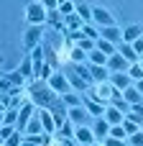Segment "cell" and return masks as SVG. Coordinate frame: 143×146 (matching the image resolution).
<instances>
[{"mask_svg": "<svg viewBox=\"0 0 143 146\" xmlns=\"http://www.w3.org/2000/svg\"><path fill=\"white\" fill-rule=\"evenodd\" d=\"M141 131H143V128H141Z\"/></svg>", "mask_w": 143, "mask_h": 146, "instance_id": "55", "label": "cell"}, {"mask_svg": "<svg viewBox=\"0 0 143 146\" xmlns=\"http://www.w3.org/2000/svg\"><path fill=\"white\" fill-rule=\"evenodd\" d=\"M18 72H20L26 80H36V72H33V59H31V54H23V62L18 64Z\"/></svg>", "mask_w": 143, "mask_h": 146, "instance_id": "18", "label": "cell"}, {"mask_svg": "<svg viewBox=\"0 0 143 146\" xmlns=\"http://www.w3.org/2000/svg\"><path fill=\"white\" fill-rule=\"evenodd\" d=\"M74 44H77V46H79L82 51H87V54H90V51L95 49V41H92V38H84V36H82V38H77Z\"/></svg>", "mask_w": 143, "mask_h": 146, "instance_id": "37", "label": "cell"}, {"mask_svg": "<svg viewBox=\"0 0 143 146\" xmlns=\"http://www.w3.org/2000/svg\"><path fill=\"white\" fill-rule=\"evenodd\" d=\"M61 3H67V0H59V5H61Z\"/></svg>", "mask_w": 143, "mask_h": 146, "instance_id": "51", "label": "cell"}, {"mask_svg": "<svg viewBox=\"0 0 143 146\" xmlns=\"http://www.w3.org/2000/svg\"><path fill=\"white\" fill-rule=\"evenodd\" d=\"M92 146H105V144H100V141H95V144H92Z\"/></svg>", "mask_w": 143, "mask_h": 146, "instance_id": "50", "label": "cell"}, {"mask_svg": "<svg viewBox=\"0 0 143 146\" xmlns=\"http://www.w3.org/2000/svg\"><path fill=\"white\" fill-rule=\"evenodd\" d=\"M123 98L130 103V105H138V103H143V92L136 87V85H130V87H125L123 90Z\"/></svg>", "mask_w": 143, "mask_h": 146, "instance_id": "22", "label": "cell"}, {"mask_svg": "<svg viewBox=\"0 0 143 146\" xmlns=\"http://www.w3.org/2000/svg\"><path fill=\"white\" fill-rule=\"evenodd\" d=\"M118 92H120V90H115L110 82H95V85H92L90 98H92V100H97V103H102V105H110V100H113Z\"/></svg>", "mask_w": 143, "mask_h": 146, "instance_id": "3", "label": "cell"}, {"mask_svg": "<svg viewBox=\"0 0 143 146\" xmlns=\"http://www.w3.org/2000/svg\"><path fill=\"white\" fill-rule=\"evenodd\" d=\"M87 67H90L92 82H107V80H110V69H107L105 64H90V62H87Z\"/></svg>", "mask_w": 143, "mask_h": 146, "instance_id": "16", "label": "cell"}, {"mask_svg": "<svg viewBox=\"0 0 143 146\" xmlns=\"http://www.w3.org/2000/svg\"><path fill=\"white\" fill-rule=\"evenodd\" d=\"M23 146H38V144H31V141H23Z\"/></svg>", "mask_w": 143, "mask_h": 146, "instance_id": "48", "label": "cell"}, {"mask_svg": "<svg viewBox=\"0 0 143 146\" xmlns=\"http://www.w3.org/2000/svg\"><path fill=\"white\" fill-rule=\"evenodd\" d=\"M87 62H90V64H105V67H107V54H102L100 49H92V51L87 54Z\"/></svg>", "mask_w": 143, "mask_h": 146, "instance_id": "30", "label": "cell"}, {"mask_svg": "<svg viewBox=\"0 0 143 146\" xmlns=\"http://www.w3.org/2000/svg\"><path fill=\"white\" fill-rule=\"evenodd\" d=\"M69 54H72V62H74V64H84V62H87V51H82L79 46H72Z\"/></svg>", "mask_w": 143, "mask_h": 146, "instance_id": "34", "label": "cell"}, {"mask_svg": "<svg viewBox=\"0 0 143 146\" xmlns=\"http://www.w3.org/2000/svg\"><path fill=\"white\" fill-rule=\"evenodd\" d=\"M128 67H130V62L123 56V54H113V56H107V69L110 72H128Z\"/></svg>", "mask_w": 143, "mask_h": 146, "instance_id": "12", "label": "cell"}, {"mask_svg": "<svg viewBox=\"0 0 143 146\" xmlns=\"http://www.w3.org/2000/svg\"><path fill=\"white\" fill-rule=\"evenodd\" d=\"M82 36H84V38L97 41V38H100V28H97V26H92V23H84V26H82Z\"/></svg>", "mask_w": 143, "mask_h": 146, "instance_id": "32", "label": "cell"}, {"mask_svg": "<svg viewBox=\"0 0 143 146\" xmlns=\"http://www.w3.org/2000/svg\"><path fill=\"white\" fill-rule=\"evenodd\" d=\"M74 13L84 21V23H92V5H87V3H79L77 8H74Z\"/></svg>", "mask_w": 143, "mask_h": 146, "instance_id": "27", "label": "cell"}, {"mask_svg": "<svg viewBox=\"0 0 143 146\" xmlns=\"http://www.w3.org/2000/svg\"><path fill=\"white\" fill-rule=\"evenodd\" d=\"M123 128H125V133H128V136H133L136 131H141V126H138V123H133L130 118H123Z\"/></svg>", "mask_w": 143, "mask_h": 146, "instance_id": "40", "label": "cell"}, {"mask_svg": "<svg viewBox=\"0 0 143 146\" xmlns=\"http://www.w3.org/2000/svg\"><path fill=\"white\" fill-rule=\"evenodd\" d=\"M82 26H84V21H82L77 13H72V15H64V33H74V31H82Z\"/></svg>", "mask_w": 143, "mask_h": 146, "instance_id": "17", "label": "cell"}, {"mask_svg": "<svg viewBox=\"0 0 143 146\" xmlns=\"http://www.w3.org/2000/svg\"><path fill=\"white\" fill-rule=\"evenodd\" d=\"M74 141L82 144V146H92L97 139H95V133H92L90 126H77V131H74Z\"/></svg>", "mask_w": 143, "mask_h": 146, "instance_id": "10", "label": "cell"}, {"mask_svg": "<svg viewBox=\"0 0 143 146\" xmlns=\"http://www.w3.org/2000/svg\"><path fill=\"white\" fill-rule=\"evenodd\" d=\"M43 44V26H33L28 23V28L23 31V54H31L36 46Z\"/></svg>", "mask_w": 143, "mask_h": 146, "instance_id": "2", "label": "cell"}, {"mask_svg": "<svg viewBox=\"0 0 143 146\" xmlns=\"http://www.w3.org/2000/svg\"><path fill=\"white\" fill-rule=\"evenodd\" d=\"M5 146H23V133L15 131L13 136H8V139H5Z\"/></svg>", "mask_w": 143, "mask_h": 146, "instance_id": "39", "label": "cell"}, {"mask_svg": "<svg viewBox=\"0 0 143 146\" xmlns=\"http://www.w3.org/2000/svg\"><path fill=\"white\" fill-rule=\"evenodd\" d=\"M90 113H87V108L84 105H79V108H69V121L74 123V126H87L90 123Z\"/></svg>", "mask_w": 143, "mask_h": 146, "instance_id": "13", "label": "cell"}, {"mask_svg": "<svg viewBox=\"0 0 143 146\" xmlns=\"http://www.w3.org/2000/svg\"><path fill=\"white\" fill-rule=\"evenodd\" d=\"M130 46L136 49V54H138V56H143V36H141V38H136V41H133Z\"/></svg>", "mask_w": 143, "mask_h": 146, "instance_id": "45", "label": "cell"}, {"mask_svg": "<svg viewBox=\"0 0 143 146\" xmlns=\"http://www.w3.org/2000/svg\"><path fill=\"white\" fill-rule=\"evenodd\" d=\"M102 118H105V121H107L110 126H120L125 115H123V113H120V110H118L115 105H107V108H105V115H102Z\"/></svg>", "mask_w": 143, "mask_h": 146, "instance_id": "20", "label": "cell"}, {"mask_svg": "<svg viewBox=\"0 0 143 146\" xmlns=\"http://www.w3.org/2000/svg\"><path fill=\"white\" fill-rule=\"evenodd\" d=\"M74 8H77V5H74L72 0H67V3H61V5H59V13H61V15H72V13H74Z\"/></svg>", "mask_w": 143, "mask_h": 146, "instance_id": "41", "label": "cell"}, {"mask_svg": "<svg viewBox=\"0 0 143 146\" xmlns=\"http://www.w3.org/2000/svg\"><path fill=\"white\" fill-rule=\"evenodd\" d=\"M43 54H46V64L56 72V67H59V59H56V51L49 46V44H43Z\"/></svg>", "mask_w": 143, "mask_h": 146, "instance_id": "31", "label": "cell"}, {"mask_svg": "<svg viewBox=\"0 0 143 146\" xmlns=\"http://www.w3.org/2000/svg\"><path fill=\"white\" fill-rule=\"evenodd\" d=\"M15 121H18V108H8V110L3 113V123L15 126Z\"/></svg>", "mask_w": 143, "mask_h": 146, "instance_id": "35", "label": "cell"}, {"mask_svg": "<svg viewBox=\"0 0 143 146\" xmlns=\"http://www.w3.org/2000/svg\"><path fill=\"white\" fill-rule=\"evenodd\" d=\"M125 146H130V144H125Z\"/></svg>", "mask_w": 143, "mask_h": 146, "instance_id": "53", "label": "cell"}, {"mask_svg": "<svg viewBox=\"0 0 143 146\" xmlns=\"http://www.w3.org/2000/svg\"><path fill=\"white\" fill-rule=\"evenodd\" d=\"M82 105L87 108V113H90L92 118H102V115H105V108H107V105H102V103L92 100L90 95H84V92H82Z\"/></svg>", "mask_w": 143, "mask_h": 146, "instance_id": "8", "label": "cell"}, {"mask_svg": "<svg viewBox=\"0 0 143 146\" xmlns=\"http://www.w3.org/2000/svg\"><path fill=\"white\" fill-rule=\"evenodd\" d=\"M90 128H92V133H95V139H97L100 144L110 136V123H107L105 118H95V123H92Z\"/></svg>", "mask_w": 143, "mask_h": 146, "instance_id": "15", "label": "cell"}, {"mask_svg": "<svg viewBox=\"0 0 143 146\" xmlns=\"http://www.w3.org/2000/svg\"><path fill=\"white\" fill-rule=\"evenodd\" d=\"M28 98L36 103V108H51L61 95H56V92L49 87V82H43V80H33V82L28 85Z\"/></svg>", "mask_w": 143, "mask_h": 146, "instance_id": "1", "label": "cell"}, {"mask_svg": "<svg viewBox=\"0 0 143 146\" xmlns=\"http://www.w3.org/2000/svg\"><path fill=\"white\" fill-rule=\"evenodd\" d=\"M36 115L41 118V123H43V131H46L49 136H54V133H56V121H54L51 110H46V108H38V110H36Z\"/></svg>", "mask_w": 143, "mask_h": 146, "instance_id": "14", "label": "cell"}, {"mask_svg": "<svg viewBox=\"0 0 143 146\" xmlns=\"http://www.w3.org/2000/svg\"><path fill=\"white\" fill-rule=\"evenodd\" d=\"M95 49H100L102 54H107V56H113L115 51H118V46L115 44H110V41H105V38H97L95 41Z\"/></svg>", "mask_w": 143, "mask_h": 146, "instance_id": "29", "label": "cell"}, {"mask_svg": "<svg viewBox=\"0 0 143 146\" xmlns=\"http://www.w3.org/2000/svg\"><path fill=\"white\" fill-rule=\"evenodd\" d=\"M26 18H28V23H33V26H43V23H46V8H43V3H28Z\"/></svg>", "mask_w": 143, "mask_h": 146, "instance_id": "4", "label": "cell"}, {"mask_svg": "<svg viewBox=\"0 0 143 146\" xmlns=\"http://www.w3.org/2000/svg\"><path fill=\"white\" fill-rule=\"evenodd\" d=\"M74 131H77V126H74L72 121H67L64 126H59V128H56V133H54V136H56V139H74Z\"/></svg>", "mask_w": 143, "mask_h": 146, "instance_id": "24", "label": "cell"}, {"mask_svg": "<svg viewBox=\"0 0 143 146\" xmlns=\"http://www.w3.org/2000/svg\"><path fill=\"white\" fill-rule=\"evenodd\" d=\"M3 113H5V110H0V126H3Z\"/></svg>", "mask_w": 143, "mask_h": 146, "instance_id": "49", "label": "cell"}, {"mask_svg": "<svg viewBox=\"0 0 143 146\" xmlns=\"http://www.w3.org/2000/svg\"><path fill=\"white\" fill-rule=\"evenodd\" d=\"M143 36V26H138V23H133V26H125L123 28V41L125 44H133L136 38H141Z\"/></svg>", "mask_w": 143, "mask_h": 146, "instance_id": "19", "label": "cell"}, {"mask_svg": "<svg viewBox=\"0 0 143 146\" xmlns=\"http://www.w3.org/2000/svg\"><path fill=\"white\" fill-rule=\"evenodd\" d=\"M92 23L97 28H105V26H115V18H113V13L107 8L97 5V8H92Z\"/></svg>", "mask_w": 143, "mask_h": 146, "instance_id": "6", "label": "cell"}, {"mask_svg": "<svg viewBox=\"0 0 143 146\" xmlns=\"http://www.w3.org/2000/svg\"><path fill=\"white\" fill-rule=\"evenodd\" d=\"M0 146H5V144H0Z\"/></svg>", "mask_w": 143, "mask_h": 146, "instance_id": "54", "label": "cell"}, {"mask_svg": "<svg viewBox=\"0 0 143 146\" xmlns=\"http://www.w3.org/2000/svg\"><path fill=\"white\" fill-rule=\"evenodd\" d=\"M110 136H115V139H123V141L128 144V133H125L123 123H120V126H110Z\"/></svg>", "mask_w": 143, "mask_h": 146, "instance_id": "38", "label": "cell"}, {"mask_svg": "<svg viewBox=\"0 0 143 146\" xmlns=\"http://www.w3.org/2000/svg\"><path fill=\"white\" fill-rule=\"evenodd\" d=\"M67 74V80H69V85H72V90L74 92H87L90 87H92V82L90 80H84V77H79L74 69H69V72H64Z\"/></svg>", "mask_w": 143, "mask_h": 146, "instance_id": "7", "label": "cell"}, {"mask_svg": "<svg viewBox=\"0 0 143 146\" xmlns=\"http://www.w3.org/2000/svg\"><path fill=\"white\" fill-rule=\"evenodd\" d=\"M128 144L130 146H143V131H136L133 136H128Z\"/></svg>", "mask_w": 143, "mask_h": 146, "instance_id": "42", "label": "cell"}, {"mask_svg": "<svg viewBox=\"0 0 143 146\" xmlns=\"http://www.w3.org/2000/svg\"><path fill=\"white\" fill-rule=\"evenodd\" d=\"M49 87H51L56 95H67V92H72V85H69L67 74H64V72H59V69L49 77Z\"/></svg>", "mask_w": 143, "mask_h": 146, "instance_id": "5", "label": "cell"}, {"mask_svg": "<svg viewBox=\"0 0 143 146\" xmlns=\"http://www.w3.org/2000/svg\"><path fill=\"white\" fill-rule=\"evenodd\" d=\"M133 85H136V87H138V90H141V92H143V80H136Z\"/></svg>", "mask_w": 143, "mask_h": 146, "instance_id": "47", "label": "cell"}, {"mask_svg": "<svg viewBox=\"0 0 143 146\" xmlns=\"http://www.w3.org/2000/svg\"><path fill=\"white\" fill-rule=\"evenodd\" d=\"M128 74H130V80H133V82H136V80H143V67H141V62L130 64V67H128Z\"/></svg>", "mask_w": 143, "mask_h": 146, "instance_id": "36", "label": "cell"}, {"mask_svg": "<svg viewBox=\"0 0 143 146\" xmlns=\"http://www.w3.org/2000/svg\"><path fill=\"white\" fill-rule=\"evenodd\" d=\"M46 23H51L56 28H64V15L59 13V8L56 10H46Z\"/></svg>", "mask_w": 143, "mask_h": 146, "instance_id": "28", "label": "cell"}, {"mask_svg": "<svg viewBox=\"0 0 143 146\" xmlns=\"http://www.w3.org/2000/svg\"><path fill=\"white\" fill-rule=\"evenodd\" d=\"M5 77H8V80H10L15 87H26V85H28V80H26V77H23L18 69H15V72H5Z\"/></svg>", "mask_w": 143, "mask_h": 146, "instance_id": "33", "label": "cell"}, {"mask_svg": "<svg viewBox=\"0 0 143 146\" xmlns=\"http://www.w3.org/2000/svg\"><path fill=\"white\" fill-rule=\"evenodd\" d=\"M13 133H15V126H8V123L0 126V136H3V141H5L8 136H13Z\"/></svg>", "mask_w": 143, "mask_h": 146, "instance_id": "43", "label": "cell"}, {"mask_svg": "<svg viewBox=\"0 0 143 146\" xmlns=\"http://www.w3.org/2000/svg\"><path fill=\"white\" fill-rule=\"evenodd\" d=\"M100 38H105V41H110V44H120L123 41V28H118V26H105V28H100Z\"/></svg>", "mask_w": 143, "mask_h": 146, "instance_id": "11", "label": "cell"}, {"mask_svg": "<svg viewBox=\"0 0 143 146\" xmlns=\"http://www.w3.org/2000/svg\"><path fill=\"white\" fill-rule=\"evenodd\" d=\"M118 54H123V56H125V59H128L130 64H136V62H141V56L136 54V49H133L130 44H125V41H120V44H118Z\"/></svg>", "mask_w": 143, "mask_h": 146, "instance_id": "21", "label": "cell"}, {"mask_svg": "<svg viewBox=\"0 0 143 146\" xmlns=\"http://www.w3.org/2000/svg\"><path fill=\"white\" fill-rule=\"evenodd\" d=\"M61 100H64V105L67 108H79L82 105V92H67V95H61Z\"/></svg>", "mask_w": 143, "mask_h": 146, "instance_id": "25", "label": "cell"}, {"mask_svg": "<svg viewBox=\"0 0 143 146\" xmlns=\"http://www.w3.org/2000/svg\"><path fill=\"white\" fill-rule=\"evenodd\" d=\"M141 67H143V59H141Z\"/></svg>", "mask_w": 143, "mask_h": 146, "instance_id": "52", "label": "cell"}, {"mask_svg": "<svg viewBox=\"0 0 143 146\" xmlns=\"http://www.w3.org/2000/svg\"><path fill=\"white\" fill-rule=\"evenodd\" d=\"M110 105H115V108H118V110H120L123 115H128V113H130V103H128V100L123 98V92H118V95H115V98L110 100Z\"/></svg>", "mask_w": 143, "mask_h": 146, "instance_id": "26", "label": "cell"}, {"mask_svg": "<svg viewBox=\"0 0 143 146\" xmlns=\"http://www.w3.org/2000/svg\"><path fill=\"white\" fill-rule=\"evenodd\" d=\"M107 82H110L115 90H120V92H123L125 87H130V85H133V80H130V74H128V72H110V80H107Z\"/></svg>", "mask_w": 143, "mask_h": 146, "instance_id": "9", "label": "cell"}, {"mask_svg": "<svg viewBox=\"0 0 143 146\" xmlns=\"http://www.w3.org/2000/svg\"><path fill=\"white\" fill-rule=\"evenodd\" d=\"M26 133H28V136H38V133H46V131H43V123H41V118H38V115H33V118L28 121V126H26Z\"/></svg>", "mask_w": 143, "mask_h": 146, "instance_id": "23", "label": "cell"}, {"mask_svg": "<svg viewBox=\"0 0 143 146\" xmlns=\"http://www.w3.org/2000/svg\"><path fill=\"white\" fill-rule=\"evenodd\" d=\"M41 3H43L46 10H56V8H59V0H41Z\"/></svg>", "mask_w": 143, "mask_h": 146, "instance_id": "46", "label": "cell"}, {"mask_svg": "<svg viewBox=\"0 0 143 146\" xmlns=\"http://www.w3.org/2000/svg\"><path fill=\"white\" fill-rule=\"evenodd\" d=\"M102 144L105 146H125V141H123V139H115V136H107Z\"/></svg>", "mask_w": 143, "mask_h": 146, "instance_id": "44", "label": "cell"}]
</instances>
